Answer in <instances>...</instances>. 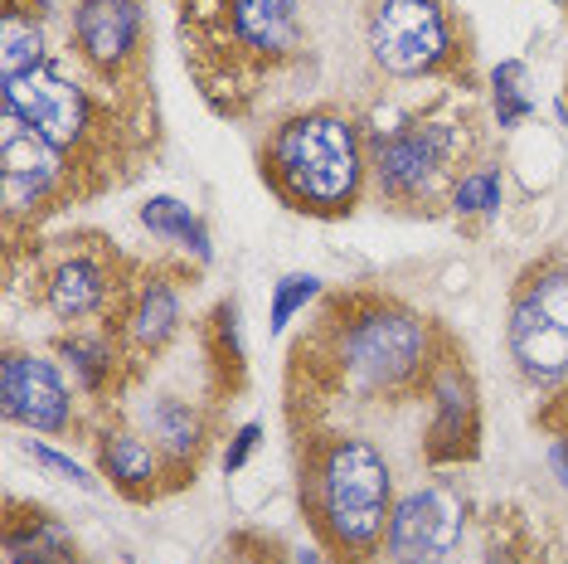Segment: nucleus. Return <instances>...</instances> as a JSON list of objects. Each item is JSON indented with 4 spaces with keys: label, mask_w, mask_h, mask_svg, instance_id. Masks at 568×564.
<instances>
[{
    "label": "nucleus",
    "mask_w": 568,
    "mask_h": 564,
    "mask_svg": "<svg viewBox=\"0 0 568 564\" xmlns=\"http://www.w3.org/2000/svg\"><path fill=\"white\" fill-rule=\"evenodd\" d=\"M306 298H316V278H282L277 302H273V331L287 326L292 312H296V306H302Z\"/></svg>",
    "instance_id": "obj_21"
},
{
    "label": "nucleus",
    "mask_w": 568,
    "mask_h": 564,
    "mask_svg": "<svg viewBox=\"0 0 568 564\" xmlns=\"http://www.w3.org/2000/svg\"><path fill=\"white\" fill-rule=\"evenodd\" d=\"M79 40L88 59L118 63L136 44V6L132 0H83L79 6Z\"/></svg>",
    "instance_id": "obj_11"
},
{
    "label": "nucleus",
    "mask_w": 568,
    "mask_h": 564,
    "mask_svg": "<svg viewBox=\"0 0 568 564\" xmlns=\"http://www.w3.org/2000/svg\"><path fill=\"white\" fill-rule=\"evenodd\" d=\"M30 457L34 463H44L49 472H59V477H69V482H79V486H93V477L73 463V457H63V453H54V447H40V443H30Z\"/></svg>",
    "instance_id": "obj_23"
},
{
    "label": "nucleus",
    "mask_w": 568,
    "mask_h": 564,
    "mask_svg": "<svg viewBox=\"0 0 568 564\" xmlns=\"http://www.w3.org/2000/svg\"><path fill=\"white\" fill-rule=\"evenodd\" d=\"M457 535H462V502L447 486H423L389 521L394 564H447Z\"/></svg>",
    "instance_id": "obj_5"
},
{
    "label": "nucleus",
    "mask_w": 568,
    "mask_h": 564,
    "mask_svg": "<svg viewBox=\"0 0 568 564\" xmlns=\"http://www.w3.org/2000/svg\"><path fill=\"white\" fill-rule=\"evenodd\" d=\"M253 443H257V423H248V429H243V433H239V443H234V447H229L224 467H229V472H239V467H243V457H248V453H253Z\"/></svg>",
    "instance_id": "obj_24"
},
{
    "label": "nucleus",
    "mask_w": 568,
    "mask_h": 564,
    "mask_svg": "<svg viewBox=\"0 0 568 564\" xmlns=\"http://www.w3.org/2000/svg\"><path fill=\"white\" fill-rule=\"evenodd\" d=\"M525 69L520 63H500L496 69V112H500V127H515L529 112V98H525Z\"/></svg>",
    "instance_id": "obj_19"
},
{
    "label": "nucleus",
    "mask_w": 568,
    "mask_h": 564,
    "mask_svg": "<svg viewBox=\"0 0 568 564\" xmlns=\"http://www.w3.org/2000/svg\"><path fill=\"white\" fill-rule=\"evenodd\" d=\"M141 220H146L151 234H165V239H180V243H190V249L200 253V259H210V234H204V224L195 220V214L185 210L180 200L171 195H161V200H151L146 210H141Z\"/></svg>",
    "instance_id": "obj_16"
},
{
    "label": "nucleus",
    "mask_w": 568,
    "mask_h": 564,
    "mask_svg": "<svg viewBox=\"0 0 568 564\" xmlns=\"http://www.w3.org/2000/svg\"><path fill=\"white\" fill-rule=\"evenodd\" d=\"M554 467H559V477H564V486H568V443L554 447Z\"/></svg>",
    "instance_id": "obj_25"
},
{
    "label": "nucleus",
    "mask_w": 568,
    "mask_h": 564,
    "mask_svg": "<svg viewBox=\"0 0 568 564\" xmlns=\"http://www.w3.org/2000/svg\"><path fill=\"white\" fill-rule=\"evenodd\" d=\"M151 423H156V433L175 447V453H190V447H195V414H190L185 404H175V400L156 404V414H151Z\"/></svg>",
    "instance_id": "obj_20"
},
{
    "label": "nucleus",
    "mask_w": 568,
    "mask_h": 564,
    "mask_svg": "<svg viewBox=\"0 0 568 564\" xmlns=\"http://www.w3.org/2000/svg\"><path fill=\"white\" fill-rule=\"evenodd\" d=\"M277 175L296 200L341 204L359 181V147L341 118H296L282 127L273 147Z\"/></svg>",
    "instance_id": "obj_1"
},
{
    "label": "nucleus",
    "mask_w": 568,
    "mask_h": 564,
    "mask_svg": "<svg viewBox=\"0 0 568 564\" xmlns=\"http://www.w3.org/2000/svg\"><path fill=\"white\" fill-rule=\"evenodd\" d=\"M443 157H447L443 127H408V132L379 141V181L398 190V195H408L443 165Z\"/></svg>",
    "instance_id": "obj_10"
},
{
    "label": "nucleus",
    "mask_w": 568,
    "mask_h": 564,
    "mask_svg": "<svg viewBox=\"0 0 568 564\" xmlns=\"http://www.w3.org/2000/svg\"><path fill=\"white\" fill-rule=\"evenodd\" d=\"M102 457H108V472L126 486H141L156 477V463H151V447L132 439V433H118V439H108V447H102Z\"/></svg>",
    "instance_id": "obj_17"
},
{
    "label": "nucleus",
    "mask_w": 568,
    "mask_h": 564,
    "mask_svg": "<svg viewBox=\"0 0 568 564\" xmlns=\"http://www.w3.org/2000/svg\"><path fill=\"white\" fill-rule=\"evenodd\" d=\"M423 355V331L404 312H379L365 316L351 336H345V361L374 384H394L404 380Z\"/></svg>",
    "instance_id": "obj_7"
},
{
    "label": "nucleus",
    "mask_w": 568,
    "mask_h": 564,
    "mask_svg": "<svg viewBox=\"0 0 568 564\" xmlns=\"http://www.w3.org/2000/svg\"><path fill=\"white\" fill-rule=\"evenodd\" d=\"M369 49L389 73L433 69L447 49L443 16H437L433 0H384V10L374 16L369 30Z\"/></svg>",
    "instance_id": "obj_4"
},
{
    "label": "nucleus",
    "mask_w": 568,
    "mask_h": 564,
    "mask_svg": "<svg viewBox=\"0 0 568 564\" xmlns=\"http://www.w3.org/2000/svg\"><path fill=\"white\" fill-rule=\"evenodd\" d=\"M321 506L341 545H369L389 516V467L369 443H341L326 463Z\"/></svg>",
    "instance_id": "obj_2"
},
{
    "label": "nucleus",
    "mask_w": 568,
    "mask_h": 564,
    "mask_svg": "<svg viewBox=\"0 0 568 564\" xmlns=\"http://www.w3.org/2000/svg\"><path fill=\"white\" fill-rule=\"evenodd\" d=\"M59 175V147L40 137L20 112L6 108V127H0V181H6V204L24 210L54 185Z\"/></svg>",
    "instance_id": "obj_8"
},
{
    "label": "nucleus",
    "mask_w": 568,
    "mask_h": 564,
    "mask_svg": "<svg viewBox=\"0 0 568 564\" xmlns=\"http://www.w3.org/2000/svg\"><path fill=\"white\" fill-rule=\"evenodd\" d=\"M171 331H175V298H171L165 282H151L146 298H141V306H136V336L146 345H161Z\"/></svg>",
    "instance_id": "obj_18"
},
{
    "label": "nucleus",
    "mask_w": 568,
    "mask_h": 564,
    "mask_svg": "<svg viewBox=\"0 0 568 564\" xmlns=\"http://www.w3.org/2000/svg\"><path fill=\"white\" fill-rule=\"evenodd\" d=\"M102 298V278H98V268L93 263H83V259H73V263H63L54 282H49V306H54L59 316H83V312H93Z\"/></svg>",
    "instance_id": "obj_14"
},
{
    "label": "nucleus",
    "mask_w": 568,
    "mask_h": 564,
    "mask_svg": "<svg viewBox=\"0 0 568 564\" xmlns=\"http://www.w3.org/2000/svg\"><path fill=\"white\" fill-rule=\"evenodd\" d=\"M490 204H500V181L496 175H471V181H462L457 190V210H490Z\"/></svg>",
    "instance_id": "obj_22"
},
{
    "label": "nucleus",
    "mask_w": 568,
    "mask_h": 564,
    "mask_svg": "<svg viewBox=\"0 0 568 564\" xmlns=\"http://www.w3.org/2000/svg\"><path fill=\"white\" fill-rule=\"evenodd\" d=\"M510 351L535 380L568 370V273H545L525 288L510 312Z\"/></svg>",
    "instance_id": "obj_3"
},
{
    "label": "nucleus",
    "mask_w": 568,
    "mask_h": 564,
    "mask_svg": "<svg viewBox=\"0 0 568 564\" xmlns=\"http://www.w3.org/2000/svg\"><path fill=\"white\" fill-rule=\"evenodd\" d=\"M302 564H321V560L316 555H302Z\"/></svg>",
    "instance_id": "obj_27"
},
{
    "label": "nucleus",
    "mask_w": 568,
    "mask_h": 564,
    "mask_svg": "<svg viewBox=\"0 0 568 564\" xmlns=\"http://www.w3.org/2000/svg\"><path fill=\"white\" fill-rule=\"evenodd\" d=\"M10 564H73V545L54 521L34 511L24 531H10Z\"/></svg>",
    "instance_id": "obj_13"
},
{
    "label": "nucleus",
    "mask_w": 568,
    "mask_h": 564,
    "mask_svg": "<svg viewBox=\"0 0 568 564\" xmlns=\"http://www.w3.org/2000/svg\"><path fill=\"white\" fill-rule=\"evenodd\" d=\"M296 0H234V30L243 44L263 49V54H287L302 40V20H296Z\"/></svg>",
    "instance_id": "obj_12"
},
{
    "label": "nucleus",
    "mask_w": 568,
    "mask_h": 564,
    "mask_svg": "<svg viewBox=\"0 0 568 564\" xmlns=\"http://www.w3.org/2000/svg\"><path fill=\"white\" fill-rule=\"evenodd\" d=\"M6 108L20 112L24 122L34 127L40 137H49L54 147H69V141L83 137L88 122V102L69 79H59L54 69H34L24 79L6 83Z\"/></svg>",
    "instance_id": "obj_6"
},
{
    "label": "nucleus",
    "mask_w": 568,
    "mask_h": 564,
    "mask_svg": "<svg viewBox=\"0 0 568 564\" xmlns=\"http://www.w3.org/2000/svg\"><path fill=\"white\" fill-rule=\"evenodd\" d=\"M0 394H6V414L30 423L40 433H59L69 423V390L54 375L49 361H34V355H10L6 361V380H0Z\"/></svg>",
    "instance_id": "obj_9"
},
{
    "label": "nucleus",
    "mask_w": 568,
    "mask_h": 564,
    "mask_svg": "<svg viewBox=\"0 0 568 564\" xmlns=\"http://www.w3.org/2000/svg\"><path fill=\"white\" fill-rule=\"evenodd\" d=\"M44 40H40V30H34L24 16H16L10 10L6 16V30H0V79H24V73H34V69H44Z\"/></svg>",
    "instance_id": "obj_15"
},
{
    "label": "nucleus",
    "mask_w": 568,
    "mask_h": 564,
    "mask_svg": "<svg viewBox=\"0 0 568 564\" xmlns=\"http://www.w3.org/2000/svg\"><path fill=\"white\" fill-rule=\"evenodd\" d=\"M490 564H515V560L506 555V550H490Z\"/></svg>",
    "instance_id": "obj_26"
}]
</instances>
